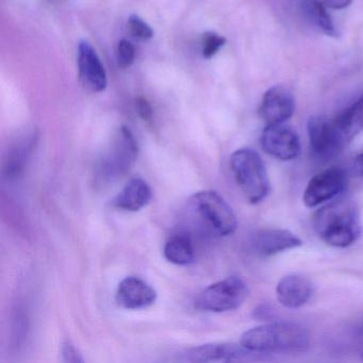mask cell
Wrapping results in <instances>:
<instances>
[{
  "label": "cell",
  "instance_id": "6da1fadb",
  "mask_svg": "<svg viewBox=\"0 0 363 363\" xmlns=\"http://www.w3.org/2000/svg\"><path fill=\"white\" fill-rule=\"evenodd\" d=\"M312 223L318 237L333 247L352 245L361 233L358 207L348 199L328 201L314 213Z\"/></svg>",
  "mask_w": 363,
  "mask_h": 363
},
{
  "label": "cell",
  "instance_id": "7a4b0ae2",
  "mask_svg": "<svg viewBox=\"0 0 363 363\" xmlns=\"http://www.w3.org/2000/svg\"><path fill=\"white\" fill-rule=\"evenodd\" d=\"M240 343L252 352H303L310 345V335L301 325L275 322L250 329Z\"/></svg>",
  "mask_w": 363,
  "mask_h": 363
},
{
  "label": "cell",
  "instance_id": "3957f363",
  "mask_svg": "<svg viewBox=\"0 0 363 363\" xmlns=\"http://www.w3.org/2000/svg\"><path fill=\"white\" fill-rule=\"evenodd\" d=\"M230 169L239 188L250 203H259L269 192L267 169L258 152L242 148L230 157Z\"/></svg>",
  "mask_w": 363,
  "mask_h": 363
},
{
  "label": "cell",
  "instance_id": "277c9868",
  "mask_svg": "<svg viewBox=\"0 0 363 363\" xmlns=\"http://www.w3.org/2000/svg\"><path fill=\"white\" fill-rule=\"evenodd\" d=\"M138 152L139 146L135 135L130 129L121 127L97 164L96 182L104 186L126 175L135 164Z\"/></svg>",
  "mask_w": 363,
  "mask_h": 363
},
{
  "label": "cell",
  "instance_id": "5b68a950",
  "mask_svg": "<svg viewBox=\"0 0 363 363\" xmlns=\"http://www.w3.org/2000/svg\"><path fill=\"white\" fill-rule=\"evenodd\" d=\"M190 203L196 216L216 235L227 237L237 230V216L218 193L201 191L193 195Z\"/></svg>",
  "mask_w": 363,
  "mask_h": 363
},
{
  "label": "cell",
  "instance_id": "8992f818",
  "mask_svg": "<svg viewBox=\"0 0 363 363\" xmlns=\"http://www.w3.org/2000/svg\"><path fill=\"white\" fill-rule=\"evenodd\" d=\"M250 294L242 278L231 276L208 286L197 296L195 307L201 311L227 312L241 307Z\"/></svg>",
  "mask_w": 363,
  "mask_h": 363
},
{
  "label": "cell",
  "instance_id": "52a82bcc",
  "mask_svg": "<svg viewBox=\"0 0 363 363\" xmlns=\"http://www.w3.org/2000/svg\"><path fill=\"white\" fill-rule=\"evenodd\" d=\"M347 175L340 167H330L310 179L303 201L306 207L315 208L337 199L347 186Z\"/></svg>",
  "mask_w": 363,
  "mask_h": 363
},
{
  "label": "cell",
  "instance_id": "ba28073f",
  "mask_svg": "<svg viewBox=\"0 0 363 363\" xmlns=\"http://www.w3.org/2000/svg\"><path fill=\"white\" fill-rule=\"evenodd\" d=\"M264 354L247 350L241 343H211L191 348L186 357L193 362H250L265 360Z\"/></svg>",
  "mask_w": 363,
  "mask_h": 363
},
{
  "label": "cell",
  "instance_id": "9c48e42d",
  "mask_svg": "<svg viewBox=\"0 0 363 363\" xmlns=\"http://www.w3.org/2000/svg\"><path fill=\"white\" fill-rule=\"evenodd\" d=\"M307 129L310 147L318 158H333L345 147V142L335 128L333 121L313 116L308 122Z\"/></svg>",
  "mask_w": 363,
  "mask_h": 363
},
{
  "label": "cell",
  "instance_id": "30bf717a",
  "mask_svg": "<svg viewBox=\"0 0 363 363\" xmlns=\"http://www.w3.org/2000/svg\"><path fill=\"white\" fill-rule=\"evenodd\" d=\"M261 146L269 156L281 161L293 160L301 152L298 135L284 124L267 125L261 135Z\"/></svg>",
  "mask_w": 363,
  "mask_h": 363
},
{
  "label": "cell",
  "instance_id": "8fae6325",
  "mask_svg": "<svg viewBox=\"0 0 363 363\" xmlns=\"http://www.w3.org/2000/svg\"><path fill=\"white\" fill-rule=\"evenodd\" d=\"M77 60L82 86L91 92H104L108 84L107 73L96 50L89 42H80L78 45Z\"/></svg>",
  "mask_w": 363,
  "mask_h": 363
},
{
  "label": "cell",
  "instance_id": "7c38bea8",
  "mask_svg": "<svg viewBox=\"0 0 363 363\" xmlns=\"http://www.w3.org/2000/svg\"><path fill=\"white\" fill-rule=\"evenodd\" d=\"M294 111V97L282 86L269 89L259 107V116L267 125L284 124L292 118Z\"/></svg>",
  "mask_w": 363,
  "mask_h": 363
},
{
  "label": "cell",
  "instance_id": "4fadbf2b",
  "mask_svg": "<svg viewBox=\"0 0 363 363\" xmlns=\"http://www.w3.org/2000/svg\"><path fill=\"white\" fill-rule=\"evenodd\" d=\"M116 303L129 310L145 309L154 305L157 292L141 278L126 277L118 284L116 295Z\"/></svg>",
  "mask_w": 363,
  "mask_h": 363
},
{
  "label": "cell",
  "instance_id": "5bb4252c",
  "mask_svg": "<svg viewBox=\"0 0 363 363\" xmlns=\"http://www.w3.org/2000/svg\"><path fill=\"white\" fill-rule=\"evenodd\" d=\"M301 245L303 242L297 235L284 229H262L252 239V250L260 257L274 256Z\"/></svg>",
  "mask_w": 363,
  "mask_h": 363
},
{
  "label": "cell",
  "instance_id": "9a60e30c",
  "mask_svg": "<svg viewBox=\"0 0 363 363\" xmlns=\"http://www.w3.org/2000/svg\"><path fill=\"white\" fill-rule=\"evenodd\" d=\"M277 298L284 307L296 309L305 305L313 294V284L305 276L291 274L278 282Z\"/></svg>",
  "mask_w": 363,
  "mask_h": 363
},
{
  "label": "cell",
  "instance_id": "2e32d148",
  "mask_svg": "<svg viewBox=\"0 0 363 363\" xmlns=\"http://www.w3.org/2000/svg\"><path fill=\"white\" fill-rule=\"evenodd\" d=\"M38 138H39L38 131L35 129H31L26 133H23L12 144L6 155L5 162H4V174L8 179H16L24 171L27 161L37 145Z\"/></svg>",
  "mask_w": 363,
  "mask_h": 363
},
{
  "label": "cell",
  "instance_id": "e0dca14e",
  "mask_svg": "<svg viewBox=\"0 0 363 363\" xmlns=\"http://www.w3.org/2000/svg\"><path fill=\"white\" fill-rule=\"evenodd\" d=\"M152 192L145 180L133 178L114 199L113 205L124 211L137 212L148 205Z\"/></svg>",
  "mask_w": 363,
  "mask_h": 363
},
{
  "label": "cell",
  "instance_id": "ac0fdd59",
  "mask_svg": "<svg viewBox=\"0 0 363 363\" xmlns=\"http://www.w3.org/2000/svg\"><path fill=\"white\" fill-rule=\"evenodd\" d=\"M333 124L345 144L350 143L363 130V93L337 114Z\"/></svg>",
  "mask_w": 363,
  "mask_h": 363
},
{
  "label": "cell",
  "instance_id": "d6986e66",
  "mask_svg": "<svg viewBox=\"0 0 363 363\" xmlns=\"http://www.w3.org/2000/svg\"><path fill=\"white\" fill-rule=\"evenodd\" d=\"M301 11L306 20L327 37L339 38L340 33L327 11L326 6L320 0H301Z\"/></svg>",
  "mask_w": 363,
  "mask_h": 363
},
{
  "label": "cell",
  "instance_id": "ffe728a7",
  "mask_svg": "<svg viewBox=\"0 0 363 363\" xmlns=\"http://www.w3.org/2000/svg\"><path fill=\"white\" fill-rule=\"evenodd\" d=\"M165 259L173 264L188 265L194 261L195 250L192 240L186 235H173L163 250Z\"/></svg>",
  "mask_w": 363,
  "mask_h": 363
},
{
  "label": "cell",
  "instance_id": "44dd1931",
  "mask_svg": "<svg viewBox=\"0 0 363 363\" xmlns=\"http://www.w3.org/2000/svg\"><path fill=\"white\" fill-rule=\"evenodd\" d=\"M226 44V39L216 33H206L201 39V55L205 59L216 56Z\"/></svg>",
  "mask_w": 363,
  "mask_h": 363
},
{
  "label": "cell",
  "instance_id": "7402d4cb",
  "mask_svg": "<svg viewBox=\"0 0 363 363\" xmlns=\"http://www.w3.org/2000/svg\"><path fill=\"white\" fill-rule=\"evenodd\" d=\"M127 25H128V29L131 35L137 39L142 40V41H148L154 37V30H152V27L147 23L144 22L140 16H135V14L129 16Z\"/></svg>",
  "mask_w": 363,
  "mask_h": 363
},
{
  "label": "cell",
  "instance_id": "603a6c76",
  "mask_svg": "<svg viewBox=\"0 0 363 363\" xmlns=\"http://www.w3.org/2000/svg\"><path fill=\"white\" fill-rule=\"evenodd\" d=\"M135 50L133 44L127 40H122L116 48V60L118 67L122 69H128L135 62Z\"/></svg>",
  "mask_w": 363,
  "mask_h": 363
},
{
  "label": "cell",
  "instance_id": "cb8c5ba5",
  "mask_svg": "<svg viewBox=\"0 0 363 363\" xmlns=\"http://www.w3.org/2000/svg\"><path fill=\"white\" fill-rule=\"evenodd\" d=\"M135 109H137L138 114L142 120L145 122H150L152 120V116H154V111H152V106L148 103L147 99L144 97H138L135 99Z\"/></svg>",
  "mask_w": 363,
  "mask_h": 363
},
{
  "label": "cell",
  "instance_id": "d4e9b609",
  "mask_svg": "<svg viewBox=\"0 0 363 363\" xmlns=\"http://www.w3.org/2000/svg\"><path fill=\"white\" fill-rule=\"evenodd\" d=\"M63 356H65V360L69 361V362H80V361H82L77 350L69 343L63 345Z\"/></svg>",
  "mask_w": 363,
  "mask_h": 363
},
{
  "label": "cell",
  "instance_id": "484cf974",
  "mask_svg": "<svg viewBox=\"0 0 363 363\" xmlns=\"http://www.w3.org/2000/svg\"><path fill=\"white\" fill-rule=\"evenodd\" d=\"M352 0H323V4L329 9L343 10L352 5Z\"/></svg>",
  "mask_w": 363,
  "mask_h": 363
},
{
  "label": "cell",
  "instance_id": "4316f807",
  "mask_svg": "<svg viewBox=\"0 0 363 363\" xmlns=\"http://www.w3.org/2000/svg\"><path fill=\"white\" fill-rule=\"evenodd\" d=\"M354 167H356L357 172L363 176V150L354 158Z\"/></svg>",
  "mask_w": 363,
  "mask_h": 363
},
{
  "label": "cell",
  "instance_id": "83f0119b",
  "mask_svg": "<svg viewBox=\"0 0 363 363\" xmlns=\"http://www.w3.org/2000/svg\"><path fill=\"white\" fill-rule=\"evenodd\" d=\"M359 333L363 335V323L361 324L360 328H359Z\"/></svg>",
  "mask_w": 363,
  "mask_h": 363
},
{
  "label": "cell",
  "instance_id": "f1b7e54d",
  "mask_svg": "<svg viewBox=\"0 0 363 363\" xmlns=\"http://www.w3.org/2000/svg\"><path fill=\"white\" fill-rule=\"evenodd\" d=\"M362 360H363V354H362Z\"/></svg>",
  "mask_w": 363,
  "mask_h": 363
}]
</instances>
